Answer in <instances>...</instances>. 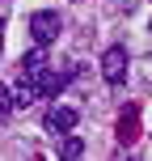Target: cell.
I'll list each match as a JSON object with an SVG mask.
<instances>
[{
	"instance_id": "obj_5",
	"label": "cell",
	"mask_w": 152,
	"mask_h": 161,
	"mask_svg": "<svg viewBox=\"0 0 152 161\" xmlns=\"http://www.w3.org/2000/svg\"><path fill=\"white\" fill-rule=\"evenodd\" d=\"M42 68H47V47H34L21 55V76H38Z\"/></svg>"
},
{
	"instance_id": "obj_7",
	"label": "cell",
	"mask_w": 152,
	"mask_h": 161,
	"mask_svg": "<svg viewBox=\"0 0 152 161\" xmlns=\"http://www.w3.org/2000/svg\"><path fill=\"white\" fill-rule=\"evenodd\" d=\"M64 157H85V140L68 131V136H64Z\"/></svg>"
},
{
	"instance_id": "obj_8",
	"label": "cell",
	"mask_w": 152,
	"mask_h": 161,
	"mask_svg": "<svg viewBox=\"0 0 152 161\" xmlns=\"http://www.w3.org/2000/svg\"><path fill=\"white\" fill-rule=\"evenodd\" d=\"M4 21H8V0H0V47H4Z\"/></svg>"
},
{
	"instance_id": "obj_4",
	"label": "cell",
	"mask_w": 152,
	"mask_h": 161,
	"mask_svg": "<svg viewBox=\"0 0 152 161\" xmlns=\"http://www.w3.org/2000/svg\"><path fill=\"white\" fill-rule=\"evenodd\" d=\"M76 123H80V114L72 106H51L47 119H42V127H47L51 136H68V131H76Z\"/></svg>"
},
{
	"instance_id": "obj_6",
	"label": "cell",
	"mask_w": 152,
	"mask_h": 161,
	"mask_svg": "<svg viewBox=\"0 0 152 161\" xmlns=\"http://www.w3.org/2000/svg\"><path fill=\"white\" fill-rule=\"evenodd\" d=\"M13 110H17V102H13V89L0 80V123H8L13 119Z\"/></svg>"
},
{
	"instance_id": "obj_2",
	"label": "cell",
	"mask_w": 152,
	"mask_h": 161,
	"mask_svg": "<svg viewBox=\"0 0 152 161\" xmlns=\"http://www.w3.org/2000/svg\"><path fill=\"white\" fill-rule=\"evenodd\" d=\"M127 68H131L127 47H106V55H102V80H106V85L118 89L123 80H127Z\"/></svg>"
},
{
	"instance_id": "obj_1",
	"label": "cell",
	"mask_w": 152,
	"mask_h": 161,
	"mask_svg": "<svg viewBox=\"0 0 152 161\" xmlns=\"http://www.w3.org/2000/svg\"><path fill=\"white\" fill-rule=\"evenodd\" d=\"M59 30H64V17L55 13V8H38V13L30 17V34L38 47H51V42L59 38Z\"/></svg>"
},
{
	"instance_id": "obj_3",
	"label": "cell",
	"mask_w": 152,
	"mask_h": 161,
	"mask_svg": "<svg viewBox=\"0 0 152 161\" xmlns=\"http://www.w3.org/2000/svg\"><path fill=\"white\" fill-rule=\"evenodd\" d=\"M114 136H118V144L127 148L131 140H139V102H127L118 110V123H114Z\"/></svg>"
}]
</instances>
